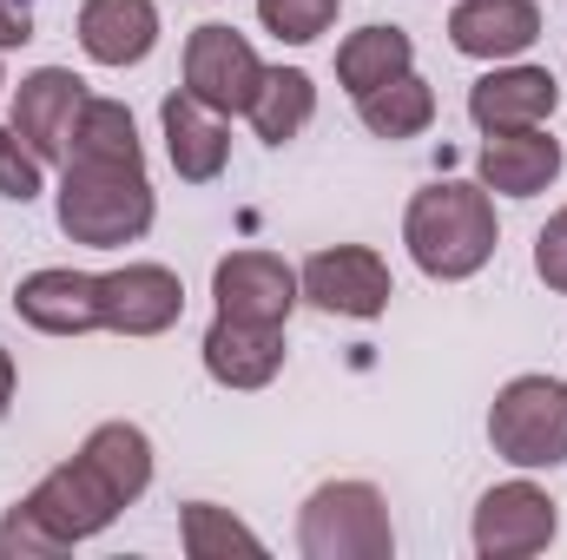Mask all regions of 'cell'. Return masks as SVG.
<instances>
[{
	"mask_svg": "<svg viewBox=\"0 0 567 560\" xmlns=\"http://www.w3.org/2000/svg\"><path fill=\"white\" fill-rule=\"evenodd\" d=\"M403 245H410L423 278H435V283L475 278L495 258V245H502L495 198L482 191V178H435L403 211Z\"/></svg>",
	"mask_w": 567,
	"mask_h": 560,
	"instance_id": "1",
	"label": "cell"
},
{
	"mask_svg": "<svg viewBox=\"0 0 567 560\" xmlns=\"http://www.w3.org/2000/svg\"><path fill=\"white\" fill-rule=\"evenodd\" d=\"M152 178L145 165H106V158H66L60 191H53V218L73 245L93 251H120L140 245L152 231Z\"/></svg>",
	"mask_w": 567,
	"mask_h": 560,
	"instance_id": "2",
	"label": "cell"
},
{
	"mask_svg": "<svg viewBox=\"0 0 567 560\" xmlns=\"http://www.w3.org/2000/svg\"><path fill=\"white\" fill-rule=\"evenodd\" d=\"M297 548H303V560H390L396 528H390L383 488L377 481H323L297 508Z\"/></svg>",
	"mask_w": 567,
	"mask_h": 560,
	"instance_id": "3",
	"label": "cell"
},
{
	"mask_svg": "<svg viewBox=\"0 0 567 560\" xmlns=\"http://www.w3.org/2000/svg\"><path fill=\"white\" fill-rule=\"evenodd\" d=\"M488 442L515 468H561L567 462V383L561 376H515L488 409Z\"/></svg>",
	"mask_w": 567,
	"mask_h": 560,
	"instance_id": "4",
	"label": "cell"
},
{
	"mask_svg": "<svg viewBox=\"0 0 567 560\" xmlns=\"http://www.w3.org/2000/svg\"><path fill=\"white\" fill-rule=\"evenodd\" d=\"M258 86H265V60H258V46L238 27H218L212 20V27H198L185 40V93L198 106L238 120V113H251Z\"/></svg>",
	"mask_w": 567,
	"mask_h": 560,
	"instance_id": "5",
	"label": "cell"
},
{
	"mask_svg": "<svg viewBox=\"0 0 567 560\" xmlns=\"http://www.w3.org/2000/svg\"><path fill=\"white\" fill-rule=\"evenodd\" d=\"M297 290H303V303H317V310H330V317L370 323V317L390 310L396 278H390V265H383L370 245H330V251H317V258L297 271Z\"/></svg>",
	"mask_w": 567,
	"mask_h": 560,
	"instance_id": "6",
	"label": "cell"
},
{
	"mask_svg": "<svg viewBox=\"0 0 567 560\" xmlns=\"http://www.w3.org/2000/svg\"><path fill=\"white\" fill-rule=\"evenodd\" d=\"M27 508L73 548V541H93V535H106L113 521H120V488L86 462V455H73V462H60V468H47L40 475V488L27 495Z\"/></svg>",
	"mask_w": 567,
	"mask_h": 560,
	"instance_id": "7",
	"label": "cell"
},
{
	"mask_svg": "<svg viewBox=\"0 0 567 560\" xmlns=\"http://www.w3.org/2000/svg\"><path fill=\"white\" fill-rule=\"evenodd\" d=\"M561 535L555 495L535 481H502L475 501V554L482 560H528Z\"/></svg>",
	"mask_w": 567,
	"mask_h": 560,
	"instance_id": "8",
	"label": "cell"
},
{
	"mask_svg": "<svg viewBox=\"0 0 567 560\" xmlns=\"http://www.w3.org/2000/svg\"><path fill=\"white\" fill-rule=\"evenodd\" d=\"M212 303L231 323H271V330H284L290 310L303 303V290H297V271L284 265L278 251H231L212 271Z\"/></svg>",
	"mask_w": 567,
	"mask_h": 560,
	"instance_id": "9",
	"label": "cell"
},
{
	"mask_svg": "<svg viewBox=\"0 0 567 560\" xmlns=\"http://www.w3.org/2000/svg\"><path fill=\"white\" fill-rule=\"evenodd\" d=\"M185 317V283L165 265H120L100 271V330L120 336H165Z\"/></svg>",
	"mask_w": 567,
	"mask_h": 560,
	"instance_id": "10",
	"label": "cell"
},
{
	"mask_svg": "<svg viewBox=\"0 0 567 560\" xmlns=\"http://www.w3.org/2000/svg\"><path fill=\"white\" fill-rule=\"evenodd\" d=\"M86 100L93 93H86V80L73 66H33L20 80V93H13V133L33 145L47 165L53 158L66 165V145H73V126H80Z\"/></svg>",
	"mask_w": 567,
	"mask_h": 560,
	"instance_id": "11",
	"label": "cell"
},
{
	"mask_svg": "<svg viewBox=\"0 0 567 560\" xmlns=\"http://www.w3.org/2000/svg\"><path fill=\"white\" fill-rule=\"evenodd\" d=\"M13 317L33 323L40 336H86L100 330V271L47 265L13 283Z\"/></svg>",
	"mask_w": 567,
	"mask_h": 560,
	"instance_id": "12",
	"label": "cell"
},
{
	"mask_svg": "<svg viewBox=\"0 0 567 560\" xmlns=\"http://www.w3.org/2000/svg\"><path fill=\"white\" fill-rule=\"evenodd\" d=\"M561 106V80L548 66H495L468 86V120L482 133H522V126H548Z\"/></svg>",
	"mask_w": 567,
	"mask_h": 560,
	"instance_id": "13",
	"label": "cell"
},
{
	"mask_svg": "<svg viewBox=\"0 0 567 560\" xmlns=\"http://www.w3.org/2000/svg\"><path fill=\"white\" fill-rule=\"evenodd\" d=\"M561 139L548 126H522V133H488L475 152V178L482 191H502V198H535L561 178Z\"/></svg>",
	"mask_w": 567,
	"mask_h": 560,
	"instance_id": "14",
	"label": "cell"
},
{
	"mask_svg": "<svg viewBox=\"0 0 567 560\" xmlns=\"http://www.w3.org/2000/svg\"><path fill=\"white\" fill-rule=\"evenodd\" d=\"M542 40V7L535 0H462L449 13V46L468 60H522Z\"/></svg>",
	"mask_w": 567,
	"mask_h": 560,
	"instance_id": "15",
	"label": "cell"
},
{
	"mask_svg": "<svg viewBox=\"0 0 567 560\" xmlns=\"http://www.w3.org/2000/svg\"><path fill=\"white\" fill-rule=\"evenodd\" d=\"M158 126H165V158H172V172L185 185H212L231 165V126H225V113L198 106L185 86L158 106Z\"/></svg>",
	"mask_w": 567,
	"mask_h": 560,
	"instance_id": "16",
	"label": "cell"
},
{
	"mask_svg": "<svg viewBox=\"0 0 567 560\" xmlns=\"http://www.w3.org/2000/svg\"><path fill=\"white\" fill-rule=\"evenodd\" d=\"M198 350H205V376L218 390H265V383H278V370H284V330H271V323L212 317Z\"/></svg>",
	"mask_w": 567,
	"mask_h": 560,
	"instance_id": "17",
	"label": "cell"
},
{
	"mask_svg": "<svg viewBox=\"0 0 567 560\" xmlns=\"http://www.w3.org/2000/svg\"><path fill=\"white\" fill-rule=\"evenodd\" d=\"M80 46L100 66H140L158 46V7L152 0H80Z\"/></svg>",
	"mask_w": 567,
	"mask_h": 560,
	"instance_id": "18",
	"label": "cell"
},
{
	"mask_svg": "<svg viewBox=\"0 0 567 560\" xmlns=\"http://www.w3.org/2000/svg\"><path fill=\"white\" fill-rule=\"evenodd\" d=\"M403 73H416V40L403 33V27H357L343 46H337V86L350 93V100H363V93H377V86H390V80H403Z\"/></svg>",
	"mask_w": 567,
	"mask_h": 560,
	"instance_id": "19",
	"label": "cell"
},
{
	"mask_svg": "<svg viewBox=\"0 0 567 560\" xmlns=\"http://www.w3.org/2000/svg\"><path fill=\"white\" fill-rule=\"evenodd\" d=\"M251 133L265 145H290L310 120H317V86H310V73L303 66H265V86H258V100H251Z\"/></svg>",
	"mask_w": 567,
	"mask_h": 560,
	"instance_id": "20",
	"label": "cell"
},
{
	"mask_svg": "<svg viewBox=\"0 0 567 560\" xmlns=\"http://www.w3.org/2000/svg\"><path fill=\"white\" fill-rule=\"evenodd\" d=\"M80 455L120 488V501L133 508L145 488H152V435H145L140 422H100L86 442H80Z\"/></svg>",
	"mask_w": 567,
	"mask_h": 560,
	"instance_id": "21",
	"label": "cell"
},
{
	"mask_svg": "<svg viewBox=\"0 0 567 560\" xmlns=\"http://www.w3.org/2000/svg\"><path fill=\"white\" fill-rule=\"evenodd\" d=\"M357 120H363L370 139H416V133L435 126V86H429L423 73H403V80L363 93L357 100Z\"/></svg>",
	"mask_w": 567,
	"mask_h": 560,
	"instance_id": "22",
	"label": "cell"
},
{
	"mask_svg": "<svg viewBox=\"0 0 567 560\" xmlns=\"http://www.w3.org/2000/svg\"><path fill=\"white\" fill-rule=\"evenodd\" d=\"M66 158H106V165H145V145H140V126L120 100H86L80 126H73V145Z\"/></svg>",
	"mask_w": 567,
	"mask_h": 560,
	"instance_id": "23",
	"label": "cell"
},
{
	"mask_svg": "<svg viewBox=\"0 0 567 560\" xmlns=\"http://www.w3.org/2000/svg\"><path fill=\"white\" fill-rule=\"evenodd\" d=\"M178 541H185V554L192 560L265 554V541H258L238 515H225V508H212V501H185V508H178Z\"/></svg>",
	"mask_w": 567,
	"mask_h": 560,
	"instance_id": "24",
	"label": "cell"
},
{
	"mask_svg": "<svg viewBox=\"0 0 567 560\" xmlns=\"http://www.w3.org/2000/svg\"><path fill=\"white\" fill-rule=\"evenodd\" d=\"M337 7L343 0H258V20L284 46H310V40H323L337 27Z\"/></svg>",
	"mask_w": 567,
	"mask_h": 560,
	"instance_id": "25",
	"label": "cell"
},
{
	"mask_svg": "<svg viewBox=\"0 0 567 560\" xmlns=\"http://www.w3.org/2000/svg\"><path fill=\"white\" fill-rule=\"evenodd\" d=\"M40 191H47V158L20 139L13 126H0V198H13V205H33Z\"/></svg>",
	"mask_w": 567,
	"mask_h": 560,
	"instance_id": "26",
	"label": "cell"
},
{
	"mask_svg": "<svg viewBox=\"0 0 567 560\" xmlns=\"http://www.w3.org/2000/svg\"><path fill=\"white\" fill-rule=\"evenodd\" d=\"M53 554H66V541H60L27 501H13V508L0 515V560H53Z\"/></svg>",
	"mask_w": 567,
	"mask_h": 560,
	"instance_id": "27",
	"label": "cell"
},
{
	"mask_svg": "<svg viewBox=\"0 0 567 560\" xmlns=\"http://www.w3.org/2000/svg\"><path fill=\"white\" fill-rule=\"evenodd\" d=\"M535 278L567 297V205L542 225V238H535Z\"/></svg>",
	"mask_w": 567,
	"mask_h": 560,
	"instance_id": "28",
	"label": "cell"
},
{
	"mask_svg": "<svg viewBox=\"0 0 567 560\" xmlns=\"http://www.w3.org/2000/svg\"><path fill=\"white\" fill-rule=\"evenodd\" d=\"M33 40V7L27 0H0V53Z\"/></svg>",
	"mask_w": 567,
	"mask_h": 560,
	"instance_id": "29",
	"label": "cell"
},
{
	"mask_svg": "<svg viewBox=\"0 0 567 560\" xmlns=\"http://www.w3.org/2000/svg\"><path fill=\"white\" fill-rule=\"evenodd\" d=\"M13 383H20V376H13V356H7V350H0V416H7V409H13Z\"/></svg>",
	"mask_w": 567,
	"mask_h": 560,
	"instance_id": "30",
	"label": "cell"
},
{
	"mask_svg": "<svg viewBox=\"0 0 567 560\" xmlns=\"http://www.w3.org/2000/svg\"><path fill=\"white\" fill-rule=\"evenodd\" d=\"M0 93H7V73H0Z\"/></svg>",
	"mask_w": 567,
	"mask_h": 560,
	"instance_id": "31",
	"label": "cell"
}]
</instances>
